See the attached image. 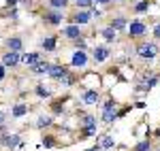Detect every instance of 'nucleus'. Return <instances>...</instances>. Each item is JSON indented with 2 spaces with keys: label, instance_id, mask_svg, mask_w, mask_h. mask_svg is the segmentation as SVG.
Listing matches in <instances>:
<instances>
[{
  "label": "nucleus",
  "instance_id": "obj_1",
  "mask_svg": "<svg viewBox=\"0 0 160 151\" xmlns=\"http://www.w3.org/2000/svg\"><path fill=\"white\" fill-rule=\"evenodd\" d=\"M137 55L143 58V60H152V58L158 55V45L156 43H141L137 47Z\"/></svg>",
  "mask_w": 160,
  "mask_h": 151
},
{
  "label": "nucleus",
  "instance_id": "obj_2",
  "mask_svg": "<svg viewBox=\"0 0 160 151\" xmlns=\"http://www.w3.org/2000/svg\"><path fill=\"white\" fill-rule=\"evenodd\" d=\"M113 119H115V100H109L105 104V109H102V121L111 124Z\"/></svg>",
  "mask_w": 160,
  "mask_h": 151
},
{
  "label": "nucleus",
  "instance_id": "obj_3",
  "mask_svg": "<svg viewBox=\"0 0 160 151\" xmlns=\"http://www.w3.org/2000/svg\"><path fill=\"white\" fill-rule=\"evenodd\" d=\"M128 30H130V32H128L130 36L139 38V36H143V34H145V30H148V28H145L143 21H139V19H137V21H130V28H128Z\"/></svg>",
  "mask_w": 160,
  "mask_h": 151
},
{
  "label": "nucleus",
  "instance_id": "obj_4",
  "mask_svg": "<svg viewBox=\"0 0 160 151\" xmlns=\"http://www.w3.org/2000/svg\"><path fill=\"white\" fill-rule=\"evenodd\" d=\"M0 143H2L4 147L13 149V147L19 145V134H0Z\"/></svg>",
  "mask_w": 160,
  "mask_h": 151
},
{
  "label": "nucleus",
  "instance_id": "obj_5",
  "mask_svg": "<svg viewBox=\"0 0 160 151\" xmlns=\"http://www.w3.org/2000/svg\"><path fill=\"white\" fill-rule=\"evenodd\" d=\"M19 62H22V55L19 53H13V51L4 53V58H2V66H17Z\"/></svg>",
  "mask_w": 160,
  "mask_h": 151
},
{
  "label": "nucleus",
  "instance_id": "obj_6",
  "mask_svg": "<svg viewBox=\"0 0 160 151\" xmlns=\"http://www.w3.org/2000/svg\"><path fill=\"white\" fill-rule=\"evenodd\" d=\"M7 47H9L13 53H19V51L24 49V40H22L19 36H11L9 40H7Z\"/></svg>",
  "mask_w": 160,
  "mask_h": 151
},
{
  "label": "nucleus",
  "instance_id": "obj_7",
  "mask_svg": "<svg viewBox=\"0 0 160 151\" xmlns=\"http://www.w3.org/2000/svg\"><path fill=\"white\" fill-rule=\"evenodd\" d=\"M66 73H68V70H66L64 66H60V64H51V66H49V73H47V75H49L51 79H62V77L66 75Z\"/></svg>",
  "mask_w": 160,
  "mask_h": 151
},
{
  "label": "nucleus",
  "instance_id": "obj_8",
  "mask_svg": "<svg viewBox=\"0 0 160 151\" xmlns=\"http://www.w3.org/2000/svg\"><path fill=\"white\" fill-rule=\"evenodd\" d=\"M81 100L86 102V104H96V102L100 100V96H98V92H96V89H88V92H83Z\"/></svg>",
  "mask_w": 160,
  "mask_h": 151
},
{
  "label": "nucleus",
  "instance_id": "obj_9",
  "mask_svg": "<svg viewBox=\"0 0 160 151\" xmlns=\"http://www.w3.org/2000/svg\"><path fill=\"white\" fill-rule=\"evenodd\" d=\"M62 15L60 11H49V13H45V21L47 24H51V26H58V24H62Z\"/></svg>",
  "mask_w": 160,
  "mask_h": 151
},
{
  "label": "nucleus",
  "instance_id": "obj_10",
  "mask_svg": "<svg viewBox=\"0 0 160 151\" xmlns=\"http://www.w3.org/2000/svg\"><path fill=\"white\" fill-rule=\"evenodd\" d=\"M71 62H73V66H79V68H81V66H86V64H88L86 51H75V53H73V60H71Z\"/></svg>",
  "mask_w": 160,
  "mask_h": 151
},
{
  "label": "nucleus",
  "instance_id": "obj_11",
  "mask_svg": "<svg viewBox=\"0 0 160 151\" xmlns=\"http://www.w3.org/2000/svg\"><path fill=\"white\" fill-rule=\"evenodd\" d=\"M64 36L73 38V40L81 38V30H79V26H68V28H64Z\"/></svg>",
  "mask_w": 160,
  "mask_h": 151
},
{
  "label": "nucleus",
  "instance_id": "obj_12",
  "mask_svg": "<svg viewBox=\"0 0 160 151\" xmlns=\"http://www.w3.org/2000/svg\"><path fill=\"white\" fill-rule=\"evenodd\" d=\"M107 58H109V49H107V47L100 45V47L94 49V60H96V62H105Z\"/></svg>",
  "mask_w": 160,
  "mask_h": 151
},
{
  "label": "nucleus",
  "instance_id": "obj_13",
  "mask_svg": "<svg viewBox=\"0 0 160 151\" xmlns=\"http://www.w3.org/2000/svg\"><path fill=\"white\" fill-rule=\"evenodd\" d=\"M28 113V104H24V102H19V104H15L13 106V111H11V117H24V115Z\"/></svg>",
  "mask_w": 160,
  "mask_h": 151
},
{
  "label": "nucleus",
  "instance_id": "obj_14",
  "mask_svg": "<svg viewBox=\"0 0 160 151\" xmlns=\"http://www.w3.org/2000/svg\"><path fill=\"white\" fill-rule=\"evenodd\" d=\"M90 17H92V15H90L88 11H79V13H75V15H73V21H75V26L88 24V21H90Z\"/></svg>",
  "mask_w": 160,
  "mask_h": 151
},
{
  "label": "nucleus",
  "instance_id": "obj_15",
  "mask_svg": "<svg viewBox=\"0 0 160 151\" xmlns=\"http://www.w3.org/2000/svg\"><path fill=\"white\" fill-rule=\"evenodd\" d=\"M49 66H51V64L41 62V60H38L34 66H30V70H32V73H37V75H43V73H49Z\"/></svg>",
  "mask_w": 160,
  "mask_h": 151
},
{
  "label": "nucleus",
  "instance_id": "obj_16",
  "mask_svg": "<svg viewBox=\"0 0 160 151\" xmlns=\"http://www.w3.org/2000/svg\"><path fill=\"white\" fill-rule=\"evenodd\" d=\"M38 60H41L38 53H26V55H22V64H26V66H34Z\"/></svg>",
  "mask_w": 160,
  "mask_h": 151
},
{
  "label": "nucleus",
  "instance_id": "obj_17",
  "mask_svg": "<svg viewBox=\"0 0 160 151\" xmlns=\"http://www.w3.org/2000/svg\"><path fill=\"white\" fill-rule=\"evenodd\" d=\"M109 28L113 32H115V30H124V28H126V19H124V17H115V19H111Z\"/></svg>",
  "mask_w": 160,
  "mask_h": 151
},
{
  "label": "nucleus",
  "instance_id": "obj_18",
  "mask_svg": "<svg viewBox=\"0 0 160 151\" xmlns=\"http://www.w3.org/2000/svg\"><path fill=\"white\" fill-rule=\"evenodd\" d=\"M115 143H113V136H109V134H105L102 136V140H100V149H111Z\"/></svg>",
  "mask_w": 160,
  "mask_h": 151
},
{
  "label": "nucleus",
  "instance_id": "obj_19",
  "mask_svg": "<svg viewBox=\"0 0 160 151\" xmlns=\"http://www.w3.org/2000/svg\"><path fill=\"white\" fill-rule=\"evenodd\" d=\"M43 49H45V51H53V49H56V38L47 36L45 40H43Z\"/></svg>",
  "mask_w": 160,
  "mask_h": 151
},
{
  "label": "nucleus",
  "instance_id": "obj_20",
  "mask_svg": "<svg viewBox=\"0 0 160 151\" xmlns=\"http://www.w3.org/2000/svg\"><path fill=\"white\" fill-rule=\"evenodd\" d=\"M83 128H88V126H96V117L94 115H83Z\"/></svg>",
  "mask_w": 160,
  "mask_h": 151
},
{
  "label": "nucleus",
  "instance_id": "obj_21",
  "mask_svg": "<svg viewBox=\"0 0 160 151\" xmlns=\"http://www.w3.org/2000/svg\"><path fill=\"white\" fill-rule=\"evenodd\" d=\"M94 134H96V126H88V128H83V130H81V136H83V139L94 136Z\"/></svg>",
  "mask_w": 160,
  "mask_h": 151
},
{
  "label": "nucleus",
  "instance_id": "obj_22",
  "mask_svg": "<svg viewBox=\"0 0 160 151\" xmlns=\"http://www.w3.org/2000/svg\"><path fill=\"white\" fill-rule=\"evenodd\" d=\"M51 121H53L51 117H45V115H43V117H38V119H37V128H45V126H49Z\"/></svg>",
  "mask_w": 160,
  "mask_h": 151
},
{
  "label": "nucleus",
  "instance_id": "obj_23",
  "mask_svg": "<svg viewBox=\"0 0 160 151\" xmlns=\"http://www.w3.org/2000/svg\"><path fill=\"white\" fill-rule=\"evenodd\" d=\"M100 34L105 36V40H109V43H111V40H115V32H113L111 28H105V30H102Z\"/></svg>",
  "mask_w": 160,
  "mask_h": 151
},
{
  "label": "nucleus",
  "instance_id": "obj_24",
  "mask_svg": "<svg viewBox=\"0 0 160 151\" xmlns=\"http://www.w3.org/2000/svg\"><path fill=\"white\" fill-rule=\"evenodd\" d=\"M135 151H149V140H141V143H137Z\"/></svg>",
  "mask_w": 160,
  "mask_h": 151
},
{
  "label": "nucleus",
  "instance_id": "obj_25",
  "mask_svg": "<svg viewBox=\"0 0 160 151\" xmlns=\"http://www.w3.org/2000/svg\"><path fill=\"white\" fill-rule=\"evenodd\" d=\"M149 4H152L149 0H143V2H139V4L135 7V11H137V13H141V11H148V9H149Z\"/></svg>",
  "mask_w": 160,
  "mask_h": 151
},
{
  "label": "nucleus",
  "instance_id": "obj_26",
  "mask_svg": "<svg viewBox=\"0 0 160 151\" xmlns=\"http://www.w3.org/2000/svg\"><path fill=\"white\" fill-rule=\"evenodd\" d=\"M66 2H68V0H49V4L53 7V9H62V7H66Z\"/></svg>",
  "mask_w": 160,
  "mask_h": 151
},
{
  "label": "nucleus",
  "instance_id": "obj_27",
  "mask_svg": "<svg viewBox=\"0 0 160 151\" xmlns=\"http://www.w3.org/2000/svg\"><path fill=\"white\" fill-rule=\"evenodd\" d=\"M62 83H64V85H75V77L66 73V75L62 77Z\"/></svg>",
  "mask_w": 160,
  "mask_h": 151
},
{
  "label": "nucleus",
  "instance_id": "obj_28",
  "mask_svg": "<svg viewBox=\"0 0 160 151\" xmlns=\"http://www.w3.org/2000/svg\"><path fill=\"white\" fill-rule=\"evenodd\" d=\"M37 94L41 96V98H47V96H49V89H45L43 85H38V87H37Z\"/></svg>",
  "mask_w": 160,
  "mask_h": 151
},
{
  "label": "nucleus",
  "instance_id": "obj_29",
  "mask_svg": "<svg viewBox=\"0 0 160 151\" xmlns=\"http://www.w3.org/2000/svg\"><path fill=\"white\" fill-rule=\"evenodd\" d=\"M75 45H77V49H79V51L86 49V40H83V38H77V40H75Z\"/></svg>",
  "mask_w": 160,
  "mask_h": 151
},
{
  "label": "nucleus",
  "instance_id": "obj_30",
  "mask_svg": "<svg viewBox=\"0 0 160 151\" xmlns=\"http://www.w3.org/2000/svg\"><path fill=\"white\" fill-rule=\"evenodd\" d=\"M77 4L83 7V9H88V7H92V0H77Z\"/></svg>",
  "mask_w": 160,
  "mask_h": 151
},
{
  "label": "nucleus",
  "instance_id": "obj_31",
  "mask_svg": "<svg viewBox=\"0 0 160 151\" xmlns=\"http://www.w3.org/2000/svg\"><path fill=\"white\" fill-rule=\"evenodd\" d=\"M43 145L45 147H53V139H43Z\"/></svg>",
  "mask_w": 160,
  "mask_h": 151
},
{
  "label": "nucleus",
  "instance_id": "obj_32",
  "mask_svg": "<svg viewBox=\"0 0 160 151\" xmlns=\"http://www.w3.org/2000/svg\"><path fill=\"white\" fill-rule=\"evenodd\" d=\"M154 36H156V38H160V24L156 26V28H154Z\"/></svg>",
  "mask_w": 160,
  "mask_h": 151
},
{
  "label": "nucleus",
  "instance_id": "obj_33",
  "mask_svg": "<svg viewBox=\"0 0 160 151\" xmlns=\"http://www.w3.org/2000/svg\"><path fill=\"white\" fill-rule=\"evenodd\" d=\"M4 121H7V115H4V113H2V111H0V126H2Z\"/></svg>",
  "mask_w": 160,
  "mask_h": 151
},
{
  "label": "nucleus",
  "instance_id": "obj_34",
  "mask_svg": "<svg viewBox=\"0 0 160 151\" xmlns=\"http://www.w3.org/2000/svg\"><path fill=\"white\" fill-rule=\"evenodd\" d=\"M2 79H4V66L0 64V81H2Z\"/></svg>",
  "mask_w": 160,
  "mask_h": 151
},
{
  "label": "nucleus",
  "instance_id": "obj_35",
  "mask_svg": "<svg viewBox=\"0 0 160 151\" xmlns=\"http://www.w3.org/2000/svg\"><path fill=\"white\" fill-rule=\"evenodd\" d=\"M92 2H98V4H109L111 0H92Z\"/></svg>",
  "mask_w": 160,
  "mask_h": 151
},
{
  "label": "nucleus",
  "instance_id": "obj_36",
  "mask_svg": "<svg viewBox=\"0 0 160 151\" xmlns=\"http://www.w3.org/2000/svg\"><path fill=\"white\" fill-rule=\"evenodd\" d=\"M90 151H102V149H100V145H96V147H92Z\"/></svg>",
  "mask_w": 160,
  "mask_h": 151
},
{
  "label": "nucleus",
  "instance_id": "obj_37",
  "mask_svg": "<svg viewBox=\"0 0 160 151\" xmlns=\"http://www.w3.org/2000/svg\"><path fill=\"white\" fill-rule=\"evenodd\" d=\"M15 2H17V0H7V4H9V7H11V4H15Z\"/></svg>",
  "mask_w": 160,
  "mask_h": 151
},
{
  "label": "nucleus",
  "instance_id": "obj_38",
  "mask_svg": "<svg viewBox=\"0 0 160 151\" xmlns=\"http://www.w3.org/2000/svg\"><path fill=\"white\" fill-rule=\"evenodd\" d=\"M158 151H160V149H158Z\"/></svg>",
  "mask_w": 160,
  "mask_h": 151
}]
</instances>
